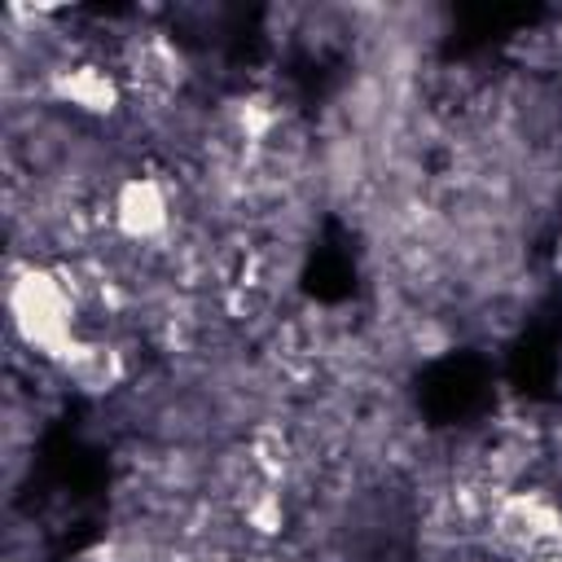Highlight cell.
Returning a JSON list of instances; mask_svg holds the SVG:
<instances>
[{"label":"cell","mask_w":562,"mask_h":562,"mask_svg":"<svg viewBox=\"0 0 562 562\" xmlns=\"http://www.w3.org/2000/svg\"><path fill=\"white\" fill-rule=\"evenodd\" d=\"M487 400V369L474 356H448L422 378V408L435 422H461Z\"/></svg>","instance_id":"1"},{"label":"cell","mask_w":562,"mask_h":562,"mask_svg":"<svg viewBox=\"0 0 562 562\" xmlns=\"http://www.w3.org/2000/svg\"><path fill=\"white\" fill-rule=\"evenodd\" d=\"M509 373H514V382H518L522 391H531V395L549 391V382L558 378V351H553V338L540 334V329L527 334V338L518 342L514 360H509Z\"/></svg>","instance_id":"2"},{"label":"cell","mask_w":562,"mask_h":562,"mask_svg":"<svg viewBox=\"0 0 562 562\" xmlns=\"http://www.w3.org/2000/svg\"><path fill=\"white\" fill-rule=\"evenodd\" d=\"M351 281H356V268H351V255L342 246H316L312 250V263H307V290L325 303L334 299H347L351 294Z\"/></svg>","instance_id":"3"}]
</instances>
